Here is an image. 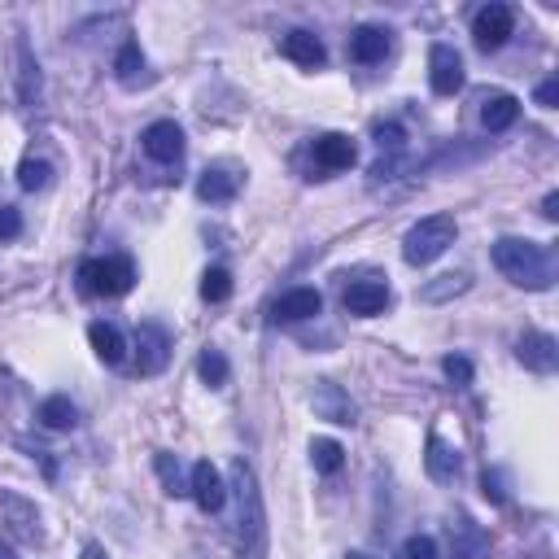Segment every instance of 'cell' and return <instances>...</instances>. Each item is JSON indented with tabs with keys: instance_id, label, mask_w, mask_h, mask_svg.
Instances as JSON below:
<instances>
[{
	"instance_id": "3",
	"label": "cell",
	"mask_w": 559,
	"mask_h": 559,
	"mask_svg": "<svg viewBox=\"0 0 559 559\" xmlns=\"http://www.w3.org/2000/svg\"><path fill=\"white\" fill-rule=\"evenodd\" d=\"M455 232H459L455 214H428V219H420L407 236H402V258H407L411 267L437 263V258L455 245Z\"/></svg>"
},
{
	"instance_id": "15",
	"label": "cell",
	"mask_w": 559,
	"mask_h": 559,
	"mask_svg": "<svg viewBox=\"0 0 559 559\" xmlns=\"http://www.w3.org/2000/svg\"><path fill=\"white\" fill-rule=\"evenodd\" d=\"M280 53L289 57V62L306 66V70H315V66H324V62H328L324 40H319V35H311V31H289V35L280 40Z\"/></svg>"
},
{
	"instance_id": "13",
	"label": "cell",
	"mask_w": 559,
	"mask_h": 559,
	"mask_svg": "<svg viewBox=\"0 0 559 559\" xmlns=\"http://www.w3.org/2000/svg\"><path fill=\"white\" fill-rule=\"evenodd\" d=\"M385 306H389V284H380V280H354L346 289V311L359 319H372Z\"/></svg>"
},
{
	"instance_id": "6",
	"label": "cell",
	"mask_w": 559,
	"mask_h": 559,
	"mask_svg": "<svg viewBox=\"0 0 559 559\" xmlns=\"http://www.w3.org/2000/svg\"><path fill=\"white\" fill-rule=\"evenodd\" d=\"M188 494H193V503L206 511V516H214V511H223V503H228V481H223V472L214 468L210 459L193 463V472H188Z\"/></svg>"
},
{
	"instance_id": "29",
	"label": "cell",
	"mask_w": 559,
	"mask_h": 559,
	"mask_svg": "<svg viewBox=\"0 0 559 559\" xmlns=\"http://www.w3.org/2000/svg\"><path fill=\"white\" fill-rule=\"evenodd\" d=\"M468 289V276H442V284H428L424 289V302H442L450 293H463Z\"/></svg>"
},
{
	"instance_id": "17",
	"label": "cell",
	"mask_w": 559,
	"mask_h": 559,
	"mask_svg": "<svg viewBox=\"0 0 559 559\" xmlns=\"http://www.w3.org/2000/svg\"><path fill=\"white\" fill-rule=\"evenodd\" d=\"M424 468H428V477L433 481H442V485H450L459 477V450L455 446H446L442 437H428V455H424Z\"/></svg>"
},
{
	"instance_id": "11",
	"label": "cell",
	"mask_w": 559,
	"mask_h": 559,
	"mask_svg": "<svg viewBox=\"0 0 559 559\" xmlns=\"http://www.w3.org/2000/svg\"><path fill=\"white\" fill-rule=\"evenodd\" d=\"M516 354L529 372H542V376L559 367V346H555L551 332H525V337L516 341Z\"/></svg>"
},
{
	"instance_id": "5",
	"label": "cell",
	"mask_w": 559,
	"mask_h": 559,
	"mask_svg": "<svg viewBox=\"0 0 559 559\" xmlns=\"http://www.w3.org/2000/svg\"><path fill=\"white\" fill-rule=\"evenodd\" d=\"M511 31H516V14H511V5H485L477 18H472V40H477L481 53H494L503 49L511 40Z\"/></svg>"
},
{
	"instance_id": "9",
	"label": "cell",
	"mask_w": 559,
	"mask_h": 559,
	"mask_svg": "<svg viewBox=\"0 0 559 559\" xmlns=\"http://www.w3.org/2000/svg\"><path fill=\"white\" fill-rule=\"evenodd\" d=\"M311 153H315V166L324 175H337V171H350L354 162H359V149H354V140L350 136H341V132H328V136H319L315 145H311Z\"/></svg>"
},
{
	"instance_id": "16",
	"label": "cell",
	"mask_w": 559,
	"mask_h": 559,
	"mask_svg": "<svg viewBox=\"0 0 559 559\" xmlns=\"http://www.w3.org/2000/svg\"><path fill=\"white\" fill-rule=\"evenodd\" d=\"M385 53H389V31L385 27H359V31L350 35V57L359 66L385 62Z\"/></svg>"
},
{
	"instance_id": "28",
	"label": "cell",
	"mask_w": 559,
	"mask_h": 559,
	"mask_svg": "<svg viewBox=\"0 0 559 559\" xmlns=\"http://www.w3.org/2000/svg\"><path fill=\"white\" fill-rule=\"evenodd\" d=\"M398 559H437V542L428 538V533H415V538L402 542Z\"/></svg>"
},
{
	"instance_id": "32",
	"label": "cell",
	"mask_w": 559,
	"mask_h": 559,
	"mask_svg": "<svg viewBox=\"0 0 559 559\" xmlns=\"http://www.w3.org/2000/svg\"><path fill=\"white\" fill-rule=\"evenodd\" d=\"M376 145H380V149H385V145L398 149V145H402V127H398V123H389V127L380 123V127H376Z\"/></svg>"
},
{
	"instance_id": "35",
	"label": "cell",
	"mask_w": 559,
	"mask_h": 559,
	"mask_svg": "<svg viewBox=\"0 0 559 559\" xmlns=\"http://www.w3.org/2000/svg\"><path fill=\"white\" fill-rule=\"evenodd\" d=\"M542 214H546V219H559V193H546V201H542Z\"/></svg>"
},
{
	"instance_id": "38",
	"label": "cell",
	"mask_w": 559,
	"mask_h": 559,
	"mask_svg": "<svg viewBox=\"0 0 559 559\" xmlns=\"http://www.w3.org/2000/svg\"><path fill=\"white\" fill-rule=\"evenodd\" d=\"M346 559H372V555H363V551H350Z\"/></svg>"
},
{
	"instance_id": "22",
	"label": "cell",
	"mask_w": 559,
	"mask_h": 559,
	"mask_svg": "<svg viewBox=\"0 0 559 559\" xmlns=\"http://www.w3.org/2000/svg\"><path fill=\"white\" fill-rule=\"evenodd\" d=\"M311 463H315V472L332 477V472H341V463H346V450H341V442H332V437H315L311 442Z\"/></svg>"
},
{
	"instance_id": "7",
	"label": "cell",
	"mask_w": 559,
	"mask_h": 559,
	"mask_svg": "<svg viewBox=\"0 0 559 559\" xmlns=\"http://www.w3.org/2000/svg\"><path fill=\"white\" fill-rule=\"evenodd\" d=\"M463 57L450 49V44H433L428 49V83H433L437 97H455V92L463 88Z\"/></svg>"
},
{
	"instance_id": "2",
	"label": "cell",
	"mask_w": 559,
	"mask_h": 559,
	"mask_svg": "<svg viewBox=\"0 0 559 559\" xmlns=\"http://www.w3.org/2000/svg\"><path fill=\"white\" fill-rule=\"evenodd\" d=\"M494 267L516 284V289H551V254L533 241H520V236H503L494 241Z\"/></svg>"
},
{
	"instance_id": "12",
	"label": "cell",
	"mask_w": 559,
	"mask_h": 559,
	"mask_svg": "<svg viewBox=\"0 0 559 559\" xmlns=\"http://www.w3.org/2000/svg\"><path fill=\"white\" fill-rule=\"evenodd\" d=\"M311 407H315L319 420H332V424H354V415H359V407L350 402V394H346L341 385H332V380H324V385H315Z\"/></svg>"
},
{
	"instance_id": "36",
	"label": "cell",
	"mask_w": 559,
	"mask_h": 559,
	"mask_svg": "<svg viewBox=\"0 0 559 559\" xmlns=\"http://www.w3.org/2000/svg\"><path fill=\"white\" fill-rule=\"evenodd\" d=\"M0 559H22L18 551H14V546H9V542H0Z\"/></svg>"
},
{
	"instance_id": "21",
	"label": "cell",
	"mask_w": 559,
	"mask_h": 559,
	"mask_svg": "<svg viewBox=\"0 0 559 559\" xmlns=\"http://www.w3.org/2000/svg\"><path fill=\"white\" fill-rule=\"evenodd\" d=\"M40 424H44V428H75V424H79L75 402H70L66 394L44 398V402H40Z\"/></svg>"
},
{
	"instance_id": "18",
	"label": "cell",
	"mask_w": 559,
	"mask_h": 559,
	"mask_svg": "<svg viewBox=\"0 0 559 559\" xmlns=\"http://www.w3.org/2000/svg\"><path fill=\"white\" fill-rule=\"evenodd\" d=\"M236 188H241V175H232L228 166H210V171H201V180H197V197L201 201H232Z\"/></svg>"
},
{
	"instance_id": "14",
	"label": "cell",
	"mask_w": 559,
	"mask_h": 559,
	"mask_svg": "<svg viewBox=\"0 0 559 559\" xmlns=\"http://www.w3.org/2000/svg\"><path fill=\"white\" fill-rule=\"evenodd\" d=\"M319 311H324V297H319V289H293V293H284L276 302L271 319H276V324H302V319H315Z\"/></svg>"
},
{
	"instance_id": "1",
	"label": "cell",
	"mask_w": 559,
	"mask_h": 559,
	"mask_svg": "<svg viewBox=\"0 0 559 559\" xmlns=\"http://www.w3.org/2000/svg\"><path fill=\"white\" fill-rule=\"evenodd\" d=\"M228 490L236 494V525H241L245 551L254 559H263L267 551V507H263V490H258V477L245 459H232L228 468Z\"/></svg>"
},
{
	"instance_id": "30",
	"label": "cell",
	"mask_w": 559,
	"mask_h": 559,
	"mask_svg": "<svg viewBox=\"0 0 559 559\" xmlns=\"http://www.w3.org/2000/svg\"><path fill=\"white\" fill-rule=\"evenodd\" d=\"M442 372H446V380H455V385H472V363L463 359V354H446Z\"/></svg>"
},
{
	"instance_id": "4",
	"label": "cell",
	"mask_w": 559,
	"mask_h": 559,
	"mask_svg": "<svg viewBox=\"0 0 559 559\" xmlns=\"http://www.w3.org/2000/svg\"><path fill=\"white\" fill-rule=\"evenodd\" d=\"M136 284L132 258H88L79 267V289L88 297H123Z\"/></svg>"
},
{
	"instance_id": "10",
	"label": "cell",
	"mask_w": 559,
	"mask_h": 559,
	"mask_svg": "<svg viewBox=\"0 0 559 559\" xmlns=\"http://www.w3.org/2000/svg\"><path fill=\"white\" fill-rule=\"evenodd\" d=\"M136 350H140V376H158L166 359H171V337H166V328L158 324H140L136 328Z\"/></svg>"
},
{
	"instance_id": "25",
	"label": "cell",
	"mask_w": 559,
	"mask_h": 559,
	"mask_svg": "<svg viewBox=\"0 0 559 559\" xmlns=\"http://www.w3.org/2000/svg\"><path fill=\"white\" fill-rule=\"evenodd\" d=\"M201 297H206V302H228L232 297V271L228 267H210L206 276H201Z\"/></svg>"
},
{
	"instance_id": "37",
	"label": "cell",
	"mask_w": 559,
	"mask_h": 559,
	"mask_svg": "<svg viewBox=\"0 0 559 559\" xmlns=\"http://www.w3.org/2000/svg\"><path fill=\"white\" fill-rule=\"evenodd\" d=\"M83 559H110V555L97 551V546H88V551H83Z\"/></svg>"
},
{
	"instance_id": "33",
	"label": "cell",
	"mask_w": 559,
	"mask_h": 559,
	"mask_svg": "<svg viewBox=\"0 0 559 559\" xmlns=\"http://www.w3.org/2000/svg\"><path fill=\"white\" fill-rule=\"evenodd\" d=\"M555 101H559V79H546V83H538V105H546V110H551Z\"/></svg>"
},
{
	"instance_id": "34",
	"label": "cell",
	"mask_w": 559,
	"mask_h": 559,
	"mask_svg": "<svg viewBox=\"0 0 559 559\" xmlns=\"http://www.w3.org/2000/svg\"><path fill=\"white\" fill-rule=\"evenodd\" d=\"M485 498H490V503H503V490H498V477H490V472H485Z\"/></svg>"
},
{
	"instance_id": "24",
	"label": "cell",
	"mask_w": 559,
	"mask_h": 559,
	"mask_svg": "<svg viewBox=\"0 0 559 559\" xmlns=\"http://www.w3.org/2000/svg\"><path fill=\"white\" fill-rule=\"evenodd\" d=\"M153 468H158V477H162V485H166V494H188V481H184L180 459H175V455L158 450V455H153Z\"/></svg>"
},
{
	"instance_id": "19",
	"label": "cell",
	"mask_w": 559,
	"mask_h": 559,
	"mask_svg": "<svg viewBox=\"0 0 559 559\" xmlns=\"http://www.w3.org/2000/svg\"><path fill=\"white\" fill-rule=\"evenodd\" d=\"M516 118H520V101L511 97V92H494V97L481 101V123L490 127V132H507Z\"/></svg>"
},
{
	"instance_id": "26",
	"label": "cell",
	"mask_w": 559,
	"mask_h": 559,
	"mask_svg": "<svg viewBox=\"0 0 559 559\" xmlns=\"http://www.w3.org/2000/svg\"><path fill=\"white\" fill-rule=\"evenodd\" d=\"M114 70H118V79H123V83H132V79L140 75V70H145V53H140V44H136V40H127L123 49H118Z\"/></svg>"
},
{
	"instance_id": "27",
	"label": "cell",
	"mask_w": 559,
	"mask_h": 559,
	"mask_svg": "<svg viewBox=\"0 0 559 559\" xmlns=\"http://www.w3.org/2000/svg\"><path fill=\"white\" fill-rule=\"evenodd\" d=\"M49 175H53V166L44 162V158H27V162L18 166V184L27 188V193H35V188L49 184Z\"/></svg>"
},
{
	"instance_id": "23",
	"label": "cell",
	"mask_w": 559,
	"mask_h": 559,
	"mask_svg": "<svg viewBox=\"0 0 559 559\" xmlns=\"http://www.w3.org/2000/svg\"><path fill=\"white\" fill-rule=\"evenodd\" d=\"M197 372H201V380H206L210 389H223L228 385V376H232V367H228V359H223V350L206 346L201 350V359H197Z\"/></svg>"
},
{
	"instance_id": "31",
	"label": "cell",
	"mask_w": 559,
	"mask_h": 559,
	"mask_svg": "<svg viewBox=\"0 0 559 559\" xmlns=\"http://www.w3.org/2000/svg\"><path fill=\"white\" fill-rule=\"evenodd\" d=\"M22 232V214L14 206H0V241H14Z\"/></svg>"
},
{
	"instance_id": "8",
	"label": "cell",
	"mask_w": 559,
	"mask_h": 559,
	"mask_svg": "<svg viewBox=\"0 0 559 559\" xmlns=\"http://www.w3.org/2000/svg\"><path fill=\"white\" fill-rule=\"evenodd\" d=\"M140 145L153 162H180L184 158V132L180 123H171V118H158V123L145 127V136H140Z\"/></svg>"
},
{
	"instance_id": "20",
	"label": "cell",
	"mask_w": 559,
	"mask_h": 559,
	"mask_svg": "<svg viewBox=\"0 0 559 559\" xmlns=\"http://www.w3.org/2000/svg\"><path fill=\"white\" fill-rule=\"evenodd\" d=\"M88 341H92V350H97V359L101 363H110L118 367L123 363V332H118L114 324H105V319H97V324H88Z\"/></svg>"
}]
</instances>
